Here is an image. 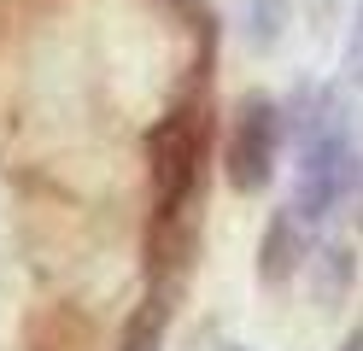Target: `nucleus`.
Returning a JSON list of instances; mask_svg holds the SVG:
<instances>
[{"mask_svg":"<svg viewBox=\"0 0 363 351\" xmlns=\"http://www.w3.org/2000/svg\"><path fill=\"white\" fill-rule=\"evenodd\" d=\"M352 176H357V152L346 135V111H340V94L323 88L311 129L299 135V194H293V211L305 223H323L340 205V194L352 187Z\"/></svg>","mask_w":363,"mask_h":351,"instance_id":"1","label":"nucleus"},{"mask_svg":"<svg viewBox=\"0 0 363 351\" xmlns=\"http://www.w3.org/2000/svg\"><path fill=\"white\" fill-rule=\"evenodd\" d=\"M206 140H211V117L199 106H176L164 123L147 135V158H152V199L158 211H182L199 199V164H206Z\"/></svg>","mask_w":363,"mask_h":351,"instance_id":"2","label":"nucleus"},{"mask_svg":"<svg viewBox=\"0 0 363 351\" xmlns=\"http://www.w3.org/2000/svg\"><path fill=\"white\" fill-rule=\"evenodd\" d=\"M276 152H281V111L276 100H264V94H246L240 111H235V129H229V187L235 194H258L269 187L276 176Z\"/></svg>","mask_w":363,"mask_h":351,"instance_id":"3","label":"nucleus"},{"mask_svg":"<svg viewBox=\"0 0 363 351\" xmlns=\"http://www.w3.org/2000/svg\"><path fill=\"white\" fill-rule=\"evenodd\" d=\"M305 264V228H299V211H276L264 228V246H258V275L269 287H281V281Z\"/></svg>","mask_w":363,"mask_h":351,"instance_id":"4","label":"nucleus"},{"mask_svg":"<svg viewBox=\"0 0 363 351\" xmlns=\"http://www.w3.org/2000/svg\"><path fill=\"white\" fill-rule=\"evenodd\" d=\"M311 269H316V299H323V304H340V299H346V287H352V257L340 252V246L316 252Z\"/></svg>","mask_w":363,"mask_h":351,"instance_id":"5","label":"nucleus"},{"mask_svg":"<svg viewBox=\"0 0 363 351\" xmlns=\"http://www.w3.org/2000/svg\"><path fill=\"white\" fill-rule=\"evenodd\" d=\"M246 30H252V47H276L287 30V0H246Z\"/></svg>","mask_w":363,"mask_h":351,"instance_id":"6","label":"nucleus"},{"mask_svg":"<svg viewBox=\"0 0 363 351\" xmlns=\"http://www.w3.org/2000/svg\"><path fill=\"white\" fill-rule=\"evenodd\" d=\"M346 77H357V82H363V12H357L352 41H346Z\"/></svg>","mask_w":363,"mask_h":351,"instance_id":"7","label":"nucleus"},{"mask_svg":"<svg viewBox=\"0 0 363 351\" xmlns=\"http://www.w3.org/2000/svg\"><path fill=\"white\" fill-rule=\"evenodd\" d=\"M340 351H363V334H352V340H346V345H340Z\"/></svg>","mask_w":363,"mask_h":351,"instance_id":"8","label":"nucleus"},{"mask_svg":"<svg viewBox=\"0 0 363 351\" xmlns=\"http://www.w3.org/2000/svg\"><path fill=\"white\" fill-rule=\"evenodd\" d=\"M334 12V0H316V18H328Z\"/></svg>","mask_w":363,"mask_h":351,"instance_id":"9","label":"nucleus"},{"mask_svg":"<svg viewBox=\"0 0 363 351\" xmlns=\"http://www.w3.org/2000/svg\"><path fill=\"white\" fill-rule=\"evenodd\" d=\"M357 228H363V194H357Z\"/></svg>","mask_w":363,"mask_h":351,"instance_id":"10","label":"nucleus"},{"mask_svg":"<svg viewBox=\"0 0 363 351\" xmlns=\"http://www.w3.org/2000/svg\"><path fill=\"white\" fill-rule=\"evenodd\" d=\"M229 351H240V345H229Z\"/></svg>","mask_w":363,"mask_h":351,"instance_id":"11","label":"nucleus"}]
</instances>
